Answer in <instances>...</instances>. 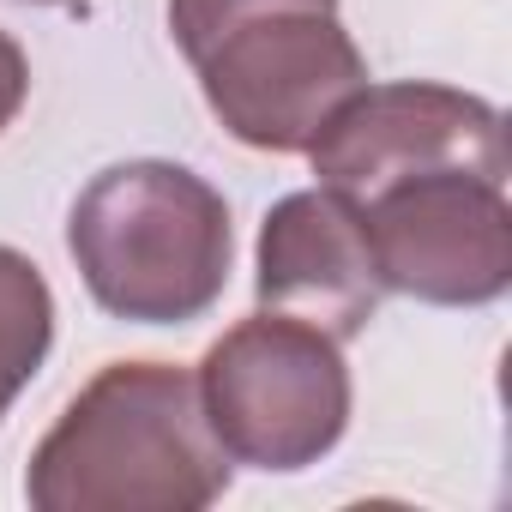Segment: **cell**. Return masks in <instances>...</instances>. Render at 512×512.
<instances>
[{
	"mask_svg": "<svg viewBox=\"0 0 512 512\" xmlns=\"http://www.w3.org/2000/svg\"><path fill=\"white\" fill-rule=\"evenodd\" d=\"M356 205L386 296L428 308H488L512 290L506 181L476 169H428L386 181Z\"/></svg>",
	"mask_w": 512,
	"mask_h": 512,
	"instance_id": "5",
	"label": "cell"
},
{
	"mask_svg": "<svg viewBox=\"0 0 512 512\" xmlns=\"http://www.w3.org/2000/svg\"><path fill=\"white\" fill-rule=\"evenodd\" d=\"M55 344V290L31 253L0 241V422L43 374Z\"/></svg>",
	"mask_w": 512,
	"mask_h": 512,
	"instance_id": "8",
	"label": "cell"
},
{
	"mask_svg": "<svg viewBox=\"0 0 512 512\" xmlns=\"http://www.w3.org/2000/svg\"><path fill=\"white\" fill-rule=\"evenodd\" d=\"M25 7H73V0H25Z\"/></svg>",
	"mask_w": 512,
	"mask_h": 512,
	"instance_id": "11",
	"label": "cell"
},
{
	"mask_svg": "<svg viewBox=\"0 0 512 512\" xmlns=\"http://www.w3.org/2000/svg\"><path fill=\"white\" fill-rule=\"evenodd\" d=\"M199 410L247 470H308L350 428V362L344 344L296 314H247L199 362Z\"/></svg>",
	"mask_w": 512,
	"mask_h": 512,
	"instance_id": "3",
	"label": "cell"
},
{
	"mask_svg": "<svg viewBox=\"0 0 512 512\" xmlns=\"http://www.w3.org/2000/svg\"><path fill=\"white\" fill-rule=\"evenodd\" d=\"M308 157L314 175L350 199H368L374 187L428 169H476L506 181V121L476 91L434 79H392V85H362L320 127Z\"/></svg>",
	"mask_w": 512,
	"mask_h": 512,
	"instance_id": "6",
	"label": "cell"
},
{
	"mask_svg": "<svg viewBox=\"0 0 512 512\" xmlns=\"http://www.w3.org/2000/svg\"><path fill=\"white\" fill-rule=\"evenodd\" d=\"M253 296L272 314H296L338 344L368 332L380 308V272L368 253L362 205L338 187H302L284 193L260 223V253H253Z\"/></svg>",
	"mask_w": 512,
	"mask_h": 512,
	"instance_id": "7",
	"label": "cell"
},
{
	"mask_svg": "<svg viewBox=\"0 0 512 512\" xmlns=\"http://www.w3.org/2000/svg\"><path fill=\"white\" fill-rule=\"evenodd\" d=\"M67 253L103 314L133 326H187L229 290L235 229L205 175L133 157L91 175L73 199Z\"/></svg>",
	"mask_w": 512,
	"mask_h": 512,
	"instance_id": "2",
	"label": "cell"
},
{
	"mask_svg": "<svg viewBox=\"0 0 512 512\" xmlns=\"http://www.w3.org/2000/svg\"><path fill=\"white\" fill-rule=\"evenodd\" d=\"M260 7H278V0H169V37H175V49L193 61L229 19L260 13ZM320 7H338V0H320Z\"/></svg>",
	"mask_w": 512,
	"mask_h": 512,
	"instance_id": "9",
	"label": "cell"
},
{
	"mask_svg": "<svg viewBox=\"0 0 512 512\" xmlns=\"http://www.w3.org/2000/svg\"><path fill=\"white\" fill-rule=\"evenodd\" d=\"M223 488L229 452L181 362H103L25 470L37 512H205Z\"/></svg>",
	"mask_w": 512,
	"mask_h": 512,
	"instance_id": "1",
	"label": "cell"
},
{
	"mask_svg": "<svg viewBox=\"0 0 512 512\" xmlns=\"http://www.w3.org/2000/svg\"><path fill=\"white\" fill-rule=\"evenodd\" d=\"M25 97H31V61H25V49L7 31H0V133L19 121Z\"/></svg>",
	"mask_w": 512,
	"mask_h": 512,
	"instance_id": "10",
	"label": "cell"
},
{
	"mask_svg": "<svg viewBox=\"0 0 512 512\" xmlns=\"http://www.w3.org/2000/svg\"><path fill=\"white\" fill-rule=\"evenodd\" d=\"M187 67L199 73V97L229 139L278 157L308 151L320 127L368 85L356 37L338 7L320 0H278L229 19Z\"/></svg>",
	"mask_w": 512,
	"mask_h": 512,
	"instance_id": "4",
	"label": "cell"
}]
</instances>
